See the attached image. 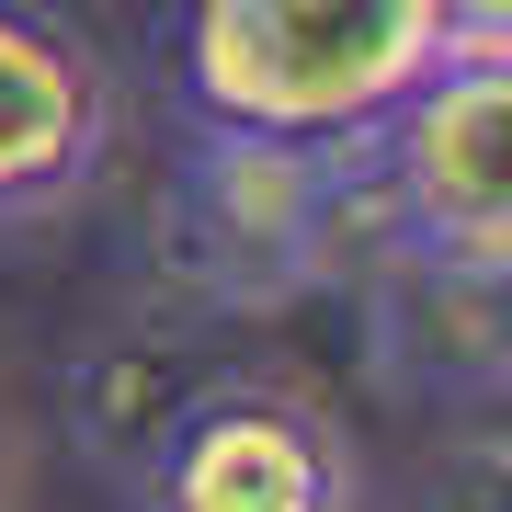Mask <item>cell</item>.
Segmentation results:
<instances>
[{"label": "cell", "mask_w": 512, "mask_h": 512, "mask_svg": "<svg viewBox=\"0 0 512 512\" xmlns=\"http://www.w3.org/2000/svg\"><path fill=\"white\" fill-rule=\"evenodd\" d=\"M444 23H456V46H501L512 57V0H444Z\"/></svg>", "instance_id": "9c48e42d"}, {"label": "cell", "mask_w": 512, "mask_h": 512, "mask_svg": "<svg viewBox=\"0 0 512 512\" xmlns=\"http://www.w3.org/2000/svg\"><path fill=\"white\" fill-rule=\"evenodd\" d=\"M114 160V80L80 23L0 0V228H46Z\"/></svg>", "instance_id": "5b68a950"}, {"label": "cell", "mask_w": 512, "mask_h": 512, "mask_svg": "<svg viewBox=\"0 0 512 512\" xmlns=\"http://www.w3.org/2000/svg\"><path fill=\"white\" fill-rule=\"evenodd\" d=\"M421 512H501V456H490V444H478V456H456L433 490H421Z\"/></svg>", "instance_id": "ba28073f"}, {"label": "cell", "mask_w": 512, "mask_h": 512, "mask_svg": "<svg viewBox=\"0 0 512 512\" xmlns=\"http://www.w3.org/2000/svg\"><path fill=\"white\" fill-rule=\"evenodd\" d=\"M171 114L274 148H365L444 69V0H160Z\"/></svg>", "instance_id": "6da1fadb"}, {"label": "cell", "mask_w": 512, "mask_h": 512, "mask_svg": "<svg viewBox=\"0 0 512 512\" xmlns=\"http://www.w3.org/2000/svg\"><path fill=\"white\" fill-rule=\"evenodd\" d=\"M342 228H353V148H274V137H228L183 126L160 171V274L183 285L194 319H251L285 308L342 274Z\"/></svg>", "instance_id": "7a4b0ae2"}, {"label": "cell", "mask_w": 512, "mask_h": 512, "mask_svg": "<svg viewBox=\"0 0 512 512\" xmlns=\"http://www.w3.org/2000/svg\"><path fill=\"white\" fill-rule=\"evenodd\" d=\"M365 330H376V365L399 387H501V285L490 274H444V262L376 251L365 274Z\"/></svg>", "instance_id": "8992f818"}, {"label": "cell", "mask_w": 512, "mask_h": 512, "mask_svg": "<svg viewBox=\"0 0 512 512\" xmlns=\"http://www.w3.org/2000/svg\"><path fill=\"white\" fill-rule=\"evenodd\" d=\"M205 376L217 365L194 353V330H114V342H92L69 365V433H80V456L137 490L148 456H160V433L194 410Z\"/></svg>", "instance_id": "52a82bcc"}, {"label": "cell", "mask_w": 512, "mask_h": 512, "mask_svg": "<svg viewBox=\"0 0 512 512\" xmlns=\"http://www.w3.org/2000/svg\"><path fill=\"white\" fill-rule=\"evenodd\" d=\"M148 512H365L353 444L319 399L274 376H205L137 478Z\"/></svg>", "instance_id": "277c9868"}, {"label": "cell", "mask_w": 512, "mask_h": 512, "mask_svg": "<svg viewBox=\"0 0 512 512\" xmlns=\"http://www.w3.org/2000/svg\"><path fill=\"white\" fill-rule=\"evenodd\" d=\"M353 217L376 251L444 262V274H512V57H444L387 126L353 148Z\"/></svg>", "instance_id": "3957f363"}]
</instances>
